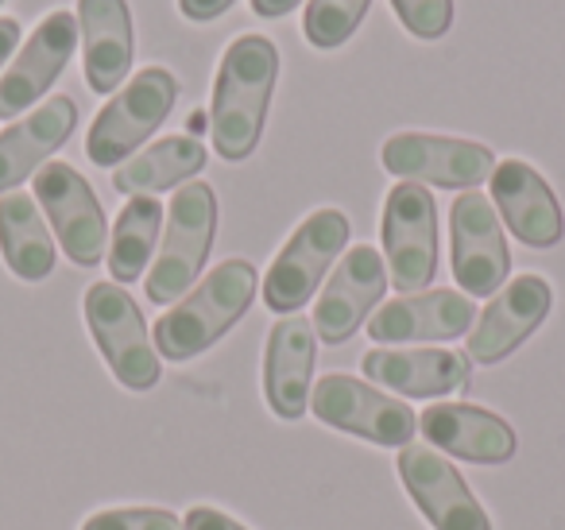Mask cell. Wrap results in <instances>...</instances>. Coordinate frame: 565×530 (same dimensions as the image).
Segmentation results:
<instances>
[{"mask_svg":"<svg viewBox=\"0 0 565 530\" xmlns=\"http://www.w3.org/2000/svg\"><path fill=\"white\" fill-rule=\"evenodd\" d=\"M349 233H353V225H349V218L341 210L310 213L291 233V241L279 248L271 267H267V275H264L267 310L287 314V318H291L295 310H302V306L315 298L318 283L326 279L333 259L345 252Z\"/></svg>","mask_w":565,"mask_h":530,"instance_id":"obj_5","label":"cell"},{"mask_svg":"<svg viewBox=\"0 0 565 530\" xmlns=\"http://www.w3.org/2000/svg\"><path fill=\"white\" fill-rule=\"evenodd\" d=\"M35 202L43 205L63 252L78 267H94L109 248V221L89 190V182L71 163H43L35 171Z\"/></svg>","mask_w":565,"mask_h":530,"instance_id":"obj_10","label":"cell"},{"mask_svg":"<svg viewBox=\"0 0 565 530\" xmlns=\"http://www.w3.org/2000/svg\"><path fill=\"white\" fill-rule=\"evenodd\" d=\"M395 468H399L407 496L415 499V507L434 530H492V519L480 507V499L472 496L465 476L438 449L403 445Z\"/></svg>","mask_w":565,"mask_h":530,"instance_id":"obj_12","label":"cell"},{"mask_svg":"<svg viewBox=\"0 0 565 530\" xmlns=\"http://www.w3.org/2000/svg\"><path fill=\"white\" fill-rule=\"evenodd\" d=\"M256 290L259 275L248 259L217 264L156 321V352L163 360H190L205 352L244 318Z\"/></svg>","mask_w":565,"mask_h":530,"instance_id":"obj_2","label":"cell"},{"mask_svg":"<svg viewBox=\"0 0 565 530\" xmlns=\"http://www.w3.org/2000/svg\"><path fill=\"white\" fill-rule=\"evenodd\" d=\"M0 256L24 283H40L55 272V241L32 194H0Z\"/></svg>","mask_w":565,"mask_h":530,"instance_id":"obj_23","label":"cell"},{"mask_svg":"<svg viewBox=\"0 0 565 530\" xmlns=\"http://www.w3.org/2000/svg\"><path fill=\"white\" fill-rule=\"evenodd\" d=\"M202 167H205L202 140H194V136H167V140L143 148L140 156H132L128 163H120L117 174H113V187H117L120 194L151 198V194H163V190L190 182Z\"/></svg>","mask_w":565,"mask_h":530,"instance_id":"obj_24","label":"cell"},{"mask_svg":"<svg viewBox=\"0 0 565 530\" xmlns=\"http://www.w3.org/2000/svg\"><path fill=\"white\" fill-rule=\"evenodd\" d=\"M310 411L318 422L333 430H345L356 434L372 445H384V449H403L411 445L418 430V418L403 399L384 395L380 388L364 380H353L345 372H330L315 383L310 391Z\"/></svg>","mask_w":565,"mask_h":530,"instance_id":"obj_8","label":"cell"},{"mask_svg":"<svg viewBox=\"0 0 565 530\" xmlns=\"http://www.w3.org/2000/svg\"><path fill=\"white\" fill-rule=\"evenodd\" d=\"M492 205H500L503 225L526 248H554L565 236V213L550 182L523 159H503L492 171Z\"/></svg>","mask_w":565,"mask_h":530,"instance_id":"obj_18","label":"cell"},{"mask_svg":"<svg viewBox=\"0 0 565 530\" xmlns=\"http://www.w3.org/2000/svg\"><path fill=\"white\" fill-rule=\"evenodd\" d=\"M392 9L418 40H441L454 24V0H392Z\"/></svg>","mask_w":565,"mask_h":530,"instance_id":"obj_28","label":"cell"},{"mask_svg":"<svg viewBox=\"0 0 565 530\" xmlns=\"http://www.w3.org/2000/svg\"><path fill=\"white\" fill-rule=\"evenodd\" d=\"M477 326V303L461 290H418L384 303L369 318V337L380 344L454 341Z\"/></svg>","mask_w":565,"mask_h":530,"instance_id":"obj_16","label":"cell"},{"mask_svg":"<svg viewBox=\"0 0 565 530\" xmlns=\"http://www.w3.org/2000/svg\"><path fill=\"white\" fill-rule=\"evenodd\" d=\"M17 47H20V20L0 17V66L9 63Z\"/></svg>","mask_w":565,"mask_h":530,"instance_id":"obj_31","label":"cell"},{"mask_svg":"<svg viewBox=\"0 0 565 530\" xmlns=\"http://www.w3.org/2000/svg\"><path fill=\"white\" fill-rule=\"evenodd\" d=\"M82 530H182V519L167 507H113L89 515Z\"/></svg>","mask_w":565,"mask_h":530,"instance_id":"obj_27","label":"cell"},{"mask_svg":"<svg viewBox=\"0 0 565 530\" xmlns=\"http://www.w3.org/2000/svg\"><path fill=\"white\" fill-rule=\"evenodd\" d=\"M299 4L302 0H252V12L264 20H279V17H287V12L299 9Z\"/></svg>","mask_w":565,"mask_h":530,"instance_id":"obj_32","label":"cell"},{"mask_svg":"<svg viewBox=\"0 0 565 530\" xmlns=\"http://www.w3.org/2000/svg\"><path fill=\"white\" fill-rule=\"evenodd\" d=\"M364 375L407 399H441L472 380L465 352L454 349H372L361 360Z\"/></svg>","mask_w":565,"mask_h":530,"instance_id":"obj_20","label":"cell"},{"mask_svg":"<svg viewBox=\"0 0 565 530\" xmlns=\"http://www.w3.org/2000/svg\"><path fill=\"white\" fill-rule=\"evenodd\" d=\"M179 102V82L163 66H143L136 78L113 94V102L97 113L94 128L86 136V156L97 167H117L171 117Z\"/></svg>","mask_w":565,"mask_h":530,"instance_id":"obj_4","label":"cell"},{"mask_svg":"<svg viewBox=\"0 0 565 530\" xmlns=\"http://www.w3.org/2000/svg\"><path fill=\"white\" fill-rule=\"evenodd\" d=\"M213 233H217V194L210 182H186L179 194L171 198L167 210V233L159 244V256L148 272V298L156 306H171L194 287L202 275L205 256L213 248Z\"/></svg>","mask_w":565,"mask_h":530,"instance_id":"obj_3","label":"cell"},{"mask_svg":"<svg viewBox=\"0 0 565 530\" xmlns=\"http://www.w3.org/2000/svg\"><path fill=\"white\" fill-rule=\"evenodd\" d=\"M159 225H163V205H159L156 198H148V194L128 198L117 225H113L109 252H105L113 283H136L148 272L151 256H156Z\"/></svg>","mask_w":565,"mask_h":530,"instance_id":"obj_25","label":"cell"},{"mask_svg":"<svg viewBox=\"0 0 565 530\" xmlns=\"http://www.w3.org/2000/svg\"><path fill=\"white\" fill-rule=\"evenodd\" d=\"M387 290V264L372 244H356L341 256L338 272L330 275L326 290L315 306V333L326 344H345L364 321L372 318V306Z\"/></svg>","mask_w":565,"mask_h":530,"instance_id":"obj_13","label":"cell"},{"mask_svg":"<svg viewBox=\"0 0 565 530\" xmlns=\"http://www.w3.org/2000/svg\"><path fill=\"white\" fill-rule=\"evenodd\" d=\"M236 0H179V12L186 20H194V24H210V20H217L221 12L233 9Z\"/></svg>","mask_w":565,"mask_h":530,"instance_id":"obj_30","label":"cell"},{"mask_svg":"<svg viewBox=\"0 0 565 530\" xmlns=\"http://www.w3.org/2000/svg\"><path fill=\"white\" fill-rule=\"evenodd\" d=\"M78 32L86 86L94 94H113L125 86L136 55L132 12L125 0H78Z\"/></svg>","mask_w":565,"mask_h":530,"instance_id":"obj_21","label":"cell"},{"mask_svg":"<svg viewBox=\"0 0 565 530\" xmlns=\"http://www.w3.org/2000/svg\"><path fill=\"white\" fill-rule=\"evenodd\" d=\"M86 326L120 388L151 391L159 383V352L148 337L140 306L120 283H94L86 290Z\"/></svg>","mask_w":565,"mask_h":530,"instance_id":"obj_7","label":"cell"},{"mask_svg":"<svg viewBox=\"0 0 565 530\" xmlns=\"http://www.w3.org/2000/svg\"><path fill=\"white\" fill-rule=\"evenodd\" d=\"M369 4L372 0H310L307 17H302V35L318 51L341 47L361 28Z\"/></svg>","mask_w":565,"mask_h":530,"instance_id":"obj_26","label":"cell"},{"mask_svg":"<svg viewBox=\"0 0 565 530\" xmlns=\"http://www.w3.org/2000/svg\"><path fill=\"white\" fill-rule=\"evenodd\" d=\"M384 264L387 279L403 295H418L438 272V205L418 182H395L384 202Z\"/></svg>","mask_w":565,"mask_h":530,"instance_id":"obj_6","label":"cell"},{"mask_svg":"<svg viewBox=\"0 0 565 530\" xmlns=\"http://www.w3.org/2000/svg\"><path fill=\"white\" fill-rule=\"evenodd\" d=\"M554 290L542 275H519L508 287H500V295L477 314V326L469 329V352L465 357L477 364H500L508 360L534 329L546 321Z\"/></svg>","mask_w":565,"mask_h":530,"instance_id":"obj_14","label":"cell"},{"mask_svg":"<svg viewBox=\"0 0 565 530\" xmlns=\"http://www.w3.org/2000/svg\"><path fill=\"white\" fill-rule=\"evenodd\" d=\"M318 333L310 318H279L267 333L264 349V395L275 418L299 422L310 411V383H315Z\"/></svg>","mask_w":565,"mask_h":530,"instance_id":"obj_17","label":"cell"},{"mask_svg":"<svg viewBox=\"0 0 565 530\" xmlns=\"http://www.w3.org/2000/svg\"><path fill=\"white\" fill-rule=\"evenodd\" d=\"M74 125H78V105H74V97L55 94L35 113H28L24 120L4 128V132H0V194H12L20 182L32 179L35 167H40L43 159H51L71 140Z\"/></svg>","mask_w":565,"mask_h":530,"instance_id":"obj_22","label":"cell"},{"mask_svg":"<svg viewBox=\"0 0 565 530\" xmlns=\"http://www.w3.org/2000/svg\"><path fill=\"white\" fill-rule=\"evenodd\" d=\"M182 530H248L236 519H228L217 507H190L186 519H182Z\"/></svg>","mask_w":565,"mask_h":530,"instance_id":"obj_29","label":"cell"},{"mask_svg":"<svg viewBox=\"0 0 565 530\" xmlns=\"http://www.w3.org/2000/svg\"><path fill=\"white\" fill-rule=\"evenodd\" d=\"M275 82H279L275 43L267 35H236L221 55L210 102V136L221 159L241 163L259 148Z\"/></svg>","mask_w":565,"mask_h":530,"instance_id":"obj_1","label":"cell"},{"mask_svg":"<svg viewBox=\"0 0 565 530\" xmlns=\"http://www.w3.org/2000/svg\"><path fill=\"white\" fill-rule=\"evenodd\" d=\"M74 47H78V17L63 9L51 12L0 78V117H20L32 109L66 71Z\"/></svg>","mask_w":565,"mask_h":530,"instance_id":"obj_15","label":"cell"},{"mask_svg":"<svg viewBox=\"0 0 565 530\" xmlns=\"http://www.w3.org/2000/svg\"><path fill=\"white\" fill-rule=\"evenodd\" d=\"M380 159L399 182H418V187L426 182L441 190H477L495 171V156L484 144L430 132L392 136Z\"/></svg>","mask_w":565,"mask_h":530,"instance_id":"obj_9","label":"cell"},{"mask_svg":"<svg viewBox=\"0 0 565 530\" xmlns=\"http://www.w3.org/2000/svg\"><path fill=\"white\" fill-rule=\"evenodd\" d=\"M418 430L430 449L472 465H503L519 449L515 430L477 403H430L418 418Z\"/></svg>","mask_w":565,"mask_h":530,"instance_id":"obj_19","label":"cell"},{"mask_svg":"<svg viewBox=\"0 0 565 530\" xmlns=\"http://www.w3.org/2000/svg\"><path fill=\"white\" fill-rule=\"evenodd\" d=\"M449 244H454V279L461 295H500L511 272V252L503 241L500 213L477 190H465L449 210Z\"/></svg>","mask_w":565,"mask_h":530,"instance_id":"obj_11","label":"cell"}]
</instances>
